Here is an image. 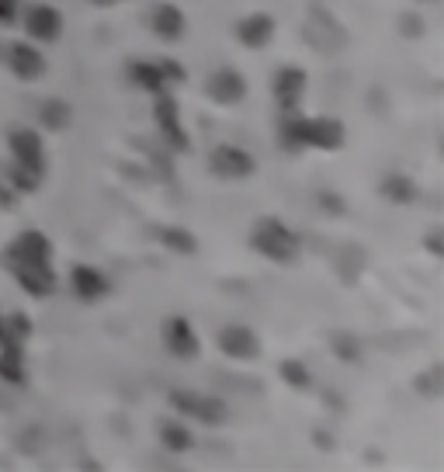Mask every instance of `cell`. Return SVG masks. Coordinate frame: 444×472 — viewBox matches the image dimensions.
<instances>
[{
  "instance_id": "1",
  "label": "cell",
  "mask_w": 444,
  "mask_h": 472,
  "mask_svg": "<svg viewBox=\"0 0 444 472\" xmlns=\"http://www.w3.org/2000/svg\"><path fill=\"white\" fill-rule=\"evenodd\" d=\"M282 139L288 150H341L344 146V126L337 119H299L288 112L282 122Z\"/></svg>"
},
{
  "instance_id": "2",
  "label": "cell",
  "mask_w": 444,
  "mask_h": 472,
  "mask_svg": "<svg viewBox=\"0 0 444 472\" xmlns=\"http://www.w3.org/2000/svg\"><path fill=\"white\" fill-rule=\"evenodd\" d=\"M251 244H254L267 261H278V264H292L295 253H299V236H295L282 219H275V216L257 222Z\"/></svg>"
},
{
  "instance_id": "3",
  "label": "cell",
  "mask_w": 444,
  "mask_h": 472,
  "mask_svg": "<svg viewBox=\"0 0 444 472\" xmlns=\"http://www.w3.org/2000/svg\"><path fill=\"white\" fill-rule=\"evenodd\" d=\"M153 119H157L160 139L167 143V150L185 153V150H188V132H185V126H181V108H177V97L170 95V91H160L157 95Z\"/></svg>"
},
{
  "instance_id": "4",
  "label": "cell",
  "mask_w": 444,
  "mask_h": 472,
  "mask_svg": "<svg viewBox=\"0 0 444 472\" xmlns=\"http://www.w3.org/2000/svg\"><path fill=\"white\" fill-rule=\"evenodd\" d=\"M7 268H29V264H53V244L45 233L38 229H25L11 240L7 247Z\"/></svg>"
},
{
  "instance_id": "5",
  "label": "cell",
  "mask_w": 444,
  "mask_h": 472,
  "mask_svg": "<svg viewBox=\"0 0 444 472\" xmlns=\"http://www.w3.org/2000/svg\"><path fill=\"white\" fill-rule=\"evenodd\" d=\"M170 403L181 410V413H188V417H194V420H201V424H222L226 413H229L219 396H201V393H188V389L170 393Z\"/></svg>"
},
{
  "instance_id": "6",
  "label": "cell",
  "mask_w": 444,
  "mask_h": 472,
  "mask_svg": "<svg viewBox=\"0 0 444 472\" xmlns=\"http://www.w3.org/2000/svg\"><path fill=\"white\" fill-rule=\"evenodd\" d=\"M11 153H14V163L32 170L35 178L45 174V150H42V136L35 128H14L11 132Z\"/></svg>"
},
{
  "instance_id": "7",
  "label": "cell",
  "mask_w": 444,
  "mask_h": 472,
  "mask_svg": "<svg viewBox=\"0 0 444 472\" xmlns=\"http://www.w3.org/2000/svg\"><path fill=\"white\" fill-rule=\"evenodd\" d=\"M209 167L216 178H226V181H240V178H251L254 174V157L240 146H216L212 157H209Z\"/></svg>"
},
{
  "instance_id": "8",
  "label": "cell",
  "mask_w": 444,
  "mask_h": 472,
  "mask_svg": "<svg viewBox=\"0 0 444 472\" xmlns=\"http://www.w3.org/2000/svg\"><path fill=\"white\" fill-rule=\"evenodd\" d=\"M306 38L317 46L319 53H333V49L344 46V29H341L323 7H313L309 21H306Z\"/></svg>"
},
{
  "instance_id": "9",
  "label": "cell",
  "mask_w": 444,
  "mask_h": 472,
  "mask_svg": "<svg viewBox=\"0 0 444 472\" xmlns=\"http://www.w3.org/2000/svg\"><path fill=\"white\" fill-rule=\"evenodd\" d=\"M25 32L38 42H56L63 35V14L49 4H32L25 11Z\"/></svg>"
},
{
  "instance_id": "10",
  "label": "cell",
  "mask_w": 444,
  "mask_h": 472,
  "mask_svg": "<svg viewBox=\"0 0 444 472\" xmlns=\"http://www.w3.org/2000/svg\"><path fill=\"white\" fill-rule=\"evenodd\" d=\"M219 351L236 358V361H254L260 354V337L251 327H222L219 330Z\"/></svg>"
},
{
  "instance_id": "11",
  "label": "cell",
  "mask_w": 444,
  "mask_h": 472,
  "mask_svg": "<svg viewBox=\"0 0 444 472\" xmlns=\"http://www.w3.org/2000/svg\"><path fill=\"white\" fill-rule=\"evenodd\" d=\"M205 95L212 97L216 104H240V101H243V95H247V80H243L236 70L222 66V70H216V73L209 77V84H205Z\"/></svg>"
},
{
  "instance_id": "12",
  "label": "cell",
  "mask_w": 444,
  "mask_h": 472,
  "mask_svg": "<svg viewBox=\"0 0 444 472\" xmlns=\"http://www.w3.org/2000/svg\"><path fill=\"white\" fill-rule=\"evenodd\" d=\"M163 344L177 358H194L198 354V334L188 323V316H170L163 323Z\"/></svg>"
},
{
  "instance_id": "13",
  "label": "cell",
  "mask_w": 444,
  "mask_h": 472,
  "mask_svg": "<svg viewBox=\"0 0 444 472\" xmlns=\"http://www.w3.org/2000/svg\"><path fill=\"white\" fill-rule=\"evenodd\" d=\"M306 95V70L299 66H282L275 73V101L282 112H295V104Z\"/></svg>"
},
{
  "instance_id": "14",
  "label": "cell",
  "mask_w": 444,
  "mask_h": 472,
  "mask_svg": "<svg viewBox=\"0 0 444 472\" xmlns=\"http://www.w3.org/2000/svg\"><path fill=\"white\" fill-rule=\"evenodd\" d=\"M70 285H73V295L77 299H84V302H95V299H101V295H108V278L97 271V268H91V264H77L73 271H70Z\"/></svg>"
},
{
  "instance_id": "15",
  "label": "cell",
  "mask_w": 444,
  "mask_h": 472,
  "mask_svg": "<svg viewBox=\"0 0 444 472\" xmlns=\"http://www.w3.org/2000/svg\"><path fill=\"white\" fill-rule=\"evenodd\" d=\"M11 275L21 282V288L35 295V299H42V295H49L53 288H56V271H53V264H29V268H11Z\"/></svg>"
},
{
  "instance_id": "16",
  "label": "cell",
  "mask_w": 444,
  "mask_h": 472,
  "mask_svg": "<svg viewBox=\"0 0 444 472\" xmlns=\"http://www.w3.org/2000/svg\"><path fill=\"white\" fill-rule=\"evenodd\" d=\"M11 70L21 77V80H38L42 77V70H45V60H42V53L29 46V42H14L11 46Z\"/></svg>"
},
{
  "instance_id": "17",
  "label": "cell",
  "mask_w": 444,
  "mask_h": 472,
  "mask_svg": "<svg viewBox=\"0 0 444 472\" xmlns=\"http://www.w3.org/2000/svg\"><path fill=\"white\" fill-rule=\"evenodd\" d=\"M150 25H153V32H157L160 38L177 42L181 32H185V14H181V7H174V4H157L153 14H150Z\"/></svg>"
},
{
  "instance_id": "18",
  "label": "cell",
  "mask_w": 444,
  "mask_h": 472,
  "mask_svg": "<svg viewBox=\"0 0 444 472\" xmlns=\"http://www.w3.org/2000/svg\"><path fill=\"white\" fill-rule=\"evenodd\" d=\"M271 35H275V21H271L267 14H251V18H243V21L236 25V38H240L247 49H260V46H267V42H271Z\"/></svg>"
},
{
  "instance_id": "19",
  "label": "cell",
  "mask_w": 444,
  "mask_h": 472,
  "mask_svg": "<svg viewBox=\"0 0 444 472\" xmlns=\"http://www.w3.org/2000/svg\"><path fill=\"white\" fill-rule=\"evenodd\" d=\"M0 378L21 385L25 382V347L21 341H0Z\"/></svg>"
},
{
  "instance_id": "20",
  "label": "cell",
  "mask_w": 444,
  "mask_h": 472,
  "mask_svg": "<svg viewBox=\"0 0 444 472\" xmlns=\"http://www.w3.org/2000/svg\"><path fill=\"white\" fill-rule=\"evenodd\" d=\"M128 77H132V84H139V87H143V91H150V95L170 91V87L163 84V77H160L157 63H143V60H136V63H128Z\"/></svg>"
},
{
  "instance_id": "21",
  "label": "cell",
  "mask_w": 444,
  "mask_h": 472,
  "mask_svg": "<svg viewBox=\"0 0 444 472\" xmlns=\"http://www.w3.org/2000/svg\"><path fill=\"white\" fill-rule=\"evenodd\" d=\"M160 244H163L167 251H177V253H194L198 251L194 233L181 229V226H167V229H160Z\"/></svg>"
},
{
  "instance_id": "22",
  "label": "cell",
  "mask_w": 444,
  "mask_h": 472,
  "mask_svg": "<svg viewBox=\"0 0 444 472\" xmlns=\"http://www.w3.org/2000/svg\"><path fill=\"white\" fill-rule=\"evenodd\" d=\"M160 438H163V444H167L170 451H188L191 444H194V435H191L185 424H177V420H167V424L160 427Z\"/></svg>"
},
{
  "instance_id": "23",
  "label": "cell",
  "mask_w": 444,
  "mask_h": 472,
  "mask_svg": "<svg viewBox=\"0 0 444 472\" xmlns=\"http://www.w3.org/2000/svg\"><path fill=\"white\" fill-rule=\"evenodd\" d=\"M382 195H389L392 202H399V205H407L416 198V188H413V181L407 174H389L385 181H382Z\"/></svg>"
},
{
  "instance_id": "24",
  "label": "cell",
  "mask_w": 444,
  "mask_h": 472,
  "mask_svg": "<svg viewBox=\"0 0 444 472\" xmlns=\"http://www.w3.org/2000/svg\"><path fill=\"white\" fill-rule=\"evenodd\" d=\"M38 119L49 128H63L66 122H70V108H66V101H60V97H49V101L38 108Z\"/></svg>"
},
{
  "instance_id": "25",
  "label": "cell",
  "mask_w": 444,
  "mask_h": 472,
  "mask_svg": "<svg viewBox=\"0 0 444 472\" xmlns=\"http://www.w3.org/2000/svg\"><path fill=\"white\" fill-rule=\"evenodd\" d=\"M282 378H285L288 385H295V389H309V385H313V376H309V368H306L302 361H295V358L282 361Z\"/></svg>"
},
{
  "instance_id": "26",
  "label": "cell",
  "mask_w": 444,
  "mask_h": 472,
  "mask_svg": "<svg viewBox=\"0 0 444 472\" xmlns=\"http://www.w3.org/2000/svg\"><path fill=\"white\" fill-rule=\"evenodd\" d=\"M7 181H11V185H14L18 191H35L42 178H35L32 170H25V167H18V163H14V167H11V178H7Z\"/></svg>"
},
{
  "instance_id": "27",
  "label": "cell",
  "mask_w": 444,
  "mask_h": 472,
  "mask_svg": "<svg viewBox=\"0 0 444 472\" xmlns=\"http://www.w3.org/2000/svg\"><path fill=\"white\" fill-rule=\"evenodd\" d=\"M333 351H337L341 358H348V361L361 358V344H358L350 334H337V337H333Z\"/></svg>"
},
{
  "instance_id": "28",
  "label": "cell",
  "mask_w": 444,
  "mask_h": 472,
  "mask_svg": "<svg viewBox=\"0 0 444 472\" xmlns=\"http://www.w3.org/2000/svg\"><path fill=\"white\" fill-rule=\"evenodd\" d=\"M157 66H160V77H163V84H167V87L185 80V70H181L177 60H163V63H157Z\"/></svg>"
},
{
  "instance_id": "29",
  "label": "cell",
  "mask_w": 444,
  "mask_h": 472,
  "mask_svg": "<svg viewBox=\"0 0 444 472\" xmlns=\"http://www.w3.org/2000/svg\"><path fill=\"white\" fill-rule=\"evenodd\" d=\"M438 376H441V372H438V368H431V376L420 378V382H416V389H420V393H427V396H438Z\"/></svg>"
},
{
  "instance_id": "30",
  "label": "cell",
  "mask_w": 444,
  "mask_h": 472,
  "mask_svg": "<svg viewBox=\"0 0 444 472\" xmlns=\"http://www.w3.org/2000/svg\"><path fill=\"white\" fill-rule=\"evenodd\" d=\"M14 4H18V0H0V21H4V25L14 21Z\"/></svg>"
},
{
  "instance_id": "31",
  "label": "cell",
  "mask_w": 444,
  "mask_h": 472,
  "mask_svg": "<svg viewBox=\"0 0 444 472\" xmlns=\"http://www.w3.org/2000/svg\"><path fill=\"white\" fill-rule=\"evenodd\" d=\"M403 29H407V35H413V32L420 35L423 32V21H420V18H407V25H403Z\"/></svg>"
},
{
  "instance_id": "32",
  "label": "cell",
  "mask_w": 444,
  "mask_h": 472,
  "mask_svg": "<svg viewBox=\"0 0 444 472\" xmlns=\"http://www.w3.org/2000/svg\"><path fill=\"white\" fill-rule=\"evenodd\" d=\"M0 341H4V316H0Z\"/></svg>"
},
{
  "instance_id": "33",
  "label": "cell",
  "mask_w": 444,
  "mask_h": 472,
  "mask_svg": "<svg viewBox=\"0 0 444 472\" xmlns=\"http://www.w3.org/2000/svg\"><path fill=\"white\" fill-rule=\"evenodd\" d=\"M97 4H119V0H97Z\"/></svg>"
}]
</instances>
